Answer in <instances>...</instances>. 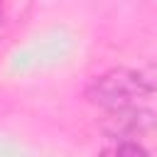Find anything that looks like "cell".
Here are the masks:
<instances>
[{
  "label": "cell",
  "mask_w": 157,
  "mask_h": 157,
  "mask_svg": "<svg viewBox=\"0 0 157 157\" xmlns=\"http://www.w3.org/2000/svg\"><path fill=\"white\" fill-rule=\"evenodd\" d=\"M152 91L142 76V69H108L93 76L86 86V98L105 110H118L128 105H137Z\"/></svg>",
  "instance_id": "6da1fadb"
},
{
  "label": "cell",
  "mask_w": 157,
  "mask_h": 157,
  "mask_svg": "<svg viewBox=\"0 0 157 157\" xmlns=\"http://www.w3.org/2000/svg\"><path fill=\"white\" fill-rule=\"evenodd\" d=\"M155 125H157V115L140 105L108 110V118L103 120V130L113 140H137L140 135L150 132Z\"/></svg>",
  "instance_id": "7a4b0ae2"
},
{
  "label": "cell",
  "mask_w": 157,
  "mask_h": 157,
  "mask_svg": "<svg viewBox=\"0 0 157 157\" xmlns=\"http://www.w3.org/2000/svg\"><path fill=\"white\" fill-rule=\"evenodd\" d=\"M98 157H150V155L137 140H115L113 145L101 150Z\"/></svg>",
  "instance_id": "3957f363"
},
{
  "label": "cell",
  "mask_w": 157,
  "mask_h": 157,
  "mask_svg": "<svg viewBox=\"0 0 157 157\" xmlns=\"http://www.w3.org/2000/svg\"><path fill=\"white\" fill-rule=\"evenodd\" d=\"M142 76H145V81H147L150 91L155 93V91H157V61L145 64V66H142Z\"/></svg>",
  "instance_id": "277c9868"
},
{
  "label": "cell",
  "mask_w": 157,
  "mask_h": 157,
  "mask_svg": "<svg viewBox=\"0 0 157 157\" xmlns=\"http://www.w3.org/2000/svg\"><path fill=\"white\" fill-rule=\"evenodd\" d=\"M0 20H2V17H0Z\"/></svg>",
  "instance_id": "5b68a950"
}]
</instances>
